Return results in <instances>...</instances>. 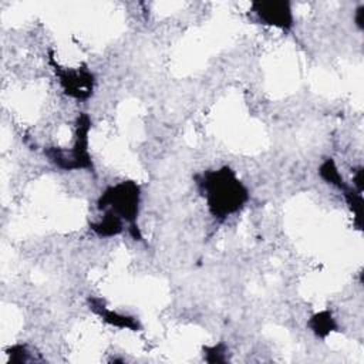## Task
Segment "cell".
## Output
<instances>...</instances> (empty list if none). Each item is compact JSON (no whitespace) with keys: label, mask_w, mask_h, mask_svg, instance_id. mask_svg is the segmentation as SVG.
Here are the masks:
<instances>
[{"label":"cell","mask_w":364,"mask_h":364,"mask_svg":"<svg viewBox=\"0 0 364 364\" xmlns=\"http://www.w3.org/2000/svg\"><path fill=\"white\" fill-rule=\"evenodd\" d=\"M91 118L80 114L74 122V136L70 146H47L46 158L61 171H94V162L90 152Z\"/></svg>","instance_id":"obj_3"},{"label":"cell","mask_w":364,"mask_h":364,"mask_svg":"<svg viewBox=\"0 0 364 364\" xmlns=\"http://www.w3.org/2000/svg\"><path fill=\"white\" fill-rule=\"evenodd\" d=\"M196 185L208 212L219 222L240 213L250 199L249 188L228 165L202 172Z\"/></svg>","instance_id":"obj_1"},{"label":"cell","mask_w":364,"mask_h":364,"mask_svg":"<svg viewBox=\"0 0 364 364\" xmlns=\"http://www.w3.org/2000/svg\"><path fill=\"white\" fill-rule=\"evenodd\" d=\"M205 360L209 363H225L228 360V347L223 343L205 347Z\"/></svg>","instance_id":"obj_10"},{"label":"cell","mask_w":364,"mask_h":364,"mask_svg":"<svg viewBox=\"0 0 364 364\" xmlns=\"http://www.w3.org/2000/svg\"><path fill=\"white\" fill-rule=\"evenodd\" d=\"M95 220L90 222V229L100 237H115L127 230V225L111 213H101Z\"/></svg>","instance_id":"obj_7"},{"label":"cell","mask_w":364,"mask_h":364,"mask_svg":"<svg viewBox=\"0 0 364 364\" xmlns=\"http://www.w3.org/2000/svg\"><path fill=\"white\" fill-rule=\"evenodd\" d=\"M318 175L320 178L328 183L330 186H334L336 189H338L340 192H344L350 185L344 181L343 175L340 173L336 162L333 158H326L320 166H318Z\"/></svg>","instance_id":"obj_9"},{"label":"cell","mask_w":364,"mask_h":364,"mask_svg":"<svg viewBox=\"0 0 364 364\" xmlns=\"http://www.w3.org/2000/svg\"><path fill=\"white\" fill-rule=\"evenodd\" d=\"M253 18L262 26L290 31L294 27L293 3L289 0H257L249 9Z\"/></svg>","instance_id":"obj_5"},{"label":"cell","mask_w":364,"mask_h":364,"mask_svg":"<svg viewBox=\"0 0 364 364\" xmlns=\"http://www.w3.org/2000/svg\"><path fill=\"white\" fill-rule=\"evenodd\" d=\"M88 307L90 310L97 314L104 323L121 328V330H131V331H139L141 330V323L136 317L119 313L117 310L108 309L101 299L97 297H90L88 299Z\"/></svg>","instance_id":"obj_6"},{"label":"cell","mask_w":364,"mask_h":364,"mask_svg":"<svg viewBox=\"0 0 364 364\" xmlns=\"http://www.w3.org/2000/svg\"><path fill=\"white\" fill-rule=\"evenodd\" d=\"M7 354L10 355V361L11 363H18L20 364V363H27V361L31 360V354H30L27 346H24V344H14V346H11L9 348Z\"/></svg>","instance_id":"obj_11"},{"label":"cell","mask_w":364,"mask_h":364,"mask_svg":"<svg viewBox=\"0 0 364 364\" xmlns=\"http://www.w3.org/2000/svg\"><path fill=\"white\" fill-rule=\"evenodd\" d=\"M307 327L310 328V331L317 337V338H326L328 337L333 331H337L338 326L337 321L333 316V313L328 309L320 310L317 313H314L309 321H307Z\"/></svg>","instance_id":"obj_8"},{"label":"cell","mask_w":364,"mask_h":364,"mask_svg":"<svg viewBox=\"0 0 364 364\" xmlns=\"http://www.w3.org/2000/svg\"><path fill=\"white\" fill-rule=\"evenodd\" d=\"M48 63L58 81L61 91L71 100L88 101L95 90V75L87 65L64 67L54 58L53 51L48 54Z\"/></svg>","instance_id":"obj_4"},{"label":"cell","mask_w":364,"mask_h":364,"mask_svg":"<svg viewBox=\"0 0 364 364\" xmlns=\"http://www.w3.org/2000/svg\"><path fill=\"white\" fill-rule=\"evenodd\" d=\"M354 23L358 27V30H363L364 27V6L360 4L354 11Z\"/></svg>","instance_id":"obj_12"},{"label":"cell","mask_w":364,"mask_h":364,"mask_svg":"<svg viewBox=\"0 0 364 364\" xmlns=\"http://www.w3.org/2000/svg\"><path fill=\"white\" fill-rule=\"evenodd\" d=\"M142 203V189L141 185L132 179H124L108 185L97 198V210L104 213H111L119 218L127 225V232L132 239L142 242L141 228L138 225V218Z\"/></svg>","instance_id":"obj_2"}]
</instances>
